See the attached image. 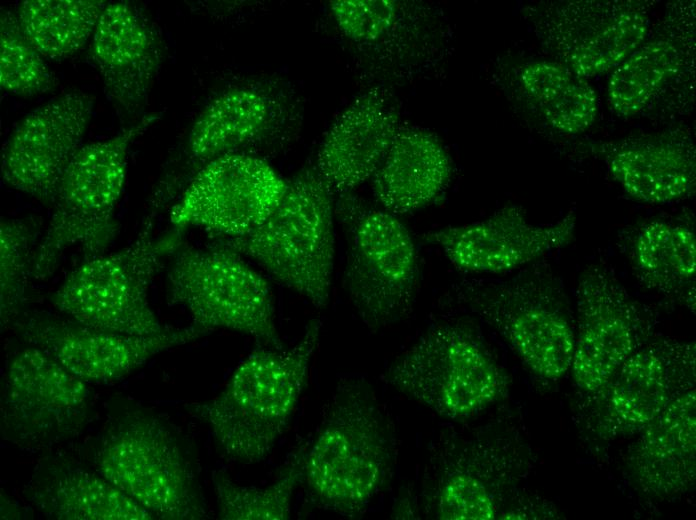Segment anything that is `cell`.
Here are the masks:
<instances>
[{
  "instance_id": "6da1fadb",
  "label": "cell",
  "mask_w": 696,
  "mask_h": 520,
  "mask_svg": "<svg viewBox=\"0 0 696 520\" xmlns=\"http://www.w3.org/2000/svg\"><path fill=\"white\" fill-rule=\"evenodd\" d=\"M395 460L393 432L372 390L362 380H342L305 447L303 483L311 498L358 518L389 483Z\"/></svg>"
},
{
  "instance_id": "7a4b0ae2",
  "label": "cell",
  "mask_w": 696,
  "mask_h": 520,
  "mask_svg": "<svg viewBox=\"0 0 696 520\" xmlns=\"http://www.w3.org/2000/svg\"><path fill=\"white\" fill-rule=\"evenodd\" d=\"M320 329L315 319L288 349L261 345L240 363L216 397L188 406L230 459L256 463L271 453L306 386Z\"/></svg>"
},
{
  "instance_id": "3957f363",
  "label": "cell",
  "mask_w": 696,
  "mask_h": 520,
  "mask_svg": "<svg viewBox=\"0 0 696 520\" xmlns=\"http://www.w3.org/2000/svg\"><path fill=\"white\" fill-rule=\"evenodd\" d=\"M535 462L529 442L510 422L447 432L425 466L423 513L436 520L498 519Z\"/></svg>"
},
{
  "instance_id": "277c9868",
  "label": "cell",
  "mask_w": 696,
  "mask_h": 520,
  "mask_svg": "<svg viewBox=\"0 0 696 520\" xmlns=\"http://www.w3.org/2000/svg\"><path fill=\"white\" fill-rule=\"evenodd\" d=\"M450 294L492 327L538 378L557 381L570 371L575 318L547 265L536 261L505 279H463Z\"/></svg>"
},
{
  "instance_id": "5b68a950",
  "label": "cell",
  "mask_w": 696,
  "mask_h": 520,
  "mask_svg": "<svg viewBox=\"0 0 696 520\" xmlns=\"http://www.w3.org/2000/svg\"><path fill=\"white\" fill-rule=\"evenodd\" d=\"M335 196L314 162L288 180L274 211L250 233L212 243L252 260L315 307L330 297L335 258Z\"/></svg>"
},
{
  "instance_id": "8992f818",
  "label": "cell",
  "mask_w": 696,
  "mask_h": 520,
  "mask_svg": "<svg viewBox=\"0 0 696 520\" xmlns=\"http://www.w3.org/2000/svg\"><path fill=\"white\" fill-rule=\"evenodd\" d=\"M139 118L115 136L84 144L62 178L50 222L32 258V277L48 279L65 250L86 258L104 254L118 232L116 208L124 190L130 145L157 119Z\"/></svg>"
},
{
  "instance_id": "52a82bcc",
  "label": "cell",
  "mask_w": 696,
  "mask_h": 520,
  "mask_svg": "<svg viewBox=\"0 0 696 520\" xmlns=\"http://www.w3.org/2000/svg\"><path fill=\"white\" fill-rule=\"evenodd\" d=\"M160 206H150L134 241L109 254L87 258L73 270L51 297L69 319L98 330L150 336L163 325L149 302V288L164 257L180 245L181 231L155 238L154 222Z\"/></svg>"
},
{
  "instance_id": "ba28073f",
  "label": "cell",
  "mask_w": 696,
  "mask_h": 520,
  "mask_svg": "<svg viewBox=\"0 0 696 520\" xmlns=\"http://www.w3.org/2000/svg\"><path fill=\"white\" fill-rule=\"evenodd\" d=\"M385 379L453 421L469 419L505 399L511 384L479 332L457 319L430 327L389 367Z\"/></svg>"
},
{
  "instance_id": "9c48e42d",
  "label": "cell",
  "mask_w": 696,
  "mask_h": 520,
  "mask_svg": "<svg viewBox=\"0 0 696 520\" xmlns=\"http://www.w3.org/2000/svg\"><path fill=\"white\" fill-rule=\"evenodd\" d=\"M347 239L346 289L363 323L378 330L406 316L419 285V258L407 227L394 214L350 193L335 196Z\"/></svg>"
},
{
  "instance_id": "30bf717a",
  "label": "cell",
  "mask_w": 696,
  "mask_h": 520,
  "mask_svg": "<svg viewBox=\"0 0 696 520\" xmlns=\"http://www.w3.org/2000/svg\"><path fill=\"white\" fill-rule=\"evenodd\" d=\"M167 302L185 309L192 324L211 332L228 329L262 346L282 349L275 303L267 278L236 252L211 243H180L167 271Z\"/></svg>"
},
{
  "instance_id": "8fae6325",
  "label": "cell",
  "mask_w": 696,
  "mask_h": 520,
  "mask_svg": "<svg viewBox=\"0 0 696 520\" xmlns=\"http://www.w3.org/2000/svg\"><path fill=\"white\" fill-rule=\"evenodd\" d=\"M98 473L155 519L208 517L193 469L170 429L156 416L128 412L104 436Z\"/></svg>"
},
{
  "instance_id": "7c38bea8",
  "label": "cell",
  "mask_w": 696,
  "mask_h": 520,
  "mask_svg": "<svg viewBox=\"0 0 696 520\" xmlns=\"http://www.w3.org/2000/svg\"><path fill=\"white\" fill-rule=\"evenodd\" d=\"M695 383V342L655 337L602 387L581 393L575 420L589 443L632 437Z\"/></svg>"
},
{
  "instance_id": "4fadbf2b",
  "label": "cell",
  "mask_w": 696,
  "mask_h": 520,
  "mask_svg": "<svg viewBox=\"0 0 696 520\" xmlns=\"http://www.w3.org/2000/svg\"><path fill=\"white\" fill-rule=\"evenodd\" d=\"M329 8L342 36L375 71L378 86L403 85L432 74L451 53L449 21L434 4L420 0H334Z\"/></svg>"
},
{
  "instance_id": "5bb4252c",
  "label": "cell",
  "mask_w": 696,
  "mask_h": 520,
  "mask_svg": "<svg viewBox=\"0 0 696 520\" xmlns=\"http://www.w3.org/2000/svg\"><path fill=\"white\" fill-rule=\"evenodd\" d=\"M652 1L557 0L525 5L521 13L542 48L585 79L613 71L644 41Z\"/></svg>"
},
{
  "instance_id": "9a60e30c",
  "label": "cell",
  "mask_w": 696,
  "mask_h": 520,
  "mask_svg": "<svg viewBox=\"0 0 696 520\" xmlns=\"http://www.w3.org/2000/svg\"><path fill=\"white\" fill-rule=\"evenodd\" d=\"M695 1L666 4L641 45L611 73L609 108L633 118L691 107L695 87Z\"/></svg>"
},
{
  "instance_id": "2e32d148",
  "label": "cell",
  "mask_w": 696,
  "mask_h": 520,
  "mask_svg": "<svg viewBox=\"0 0 696 520\" xmlns=\"http://www.w3.org/2000/svg\"><path fill=\"white\" fill-rule=\"evenodd\" d=\"M91 391L48 352L30 346L10 360L1 397V432L27 450L76 436L90 417Z\"/></svg>"
},
{
  "instance_id": "e0dca14e",
  "label": "cell",
  "mask_w": 696,
  "mask_h": 520,
  "mask_svg": "<svg viewBox=\"0 0 696 520\" xmlns=\"http://www.w3.org/2000/svg\"><path fill=\"white\" fill-rule=\"evenodd\" d=\"M653 310L633 298L606 266L581 274L576 290L575 342L570 372L581 393L609 381L638 349L655 338Z\"/></svg>"
},
{
  "instance_id": "ac0fdd59",
  "label": "cell",
  "mask_w": 696,
  "mask_h": 520,
  "mask_svg": "<svg viewBox=\"0 0 696 520\" xmlns=\"http://www.w3.org/2000/svg\"><path fill=\"white\" fill-rule=\"evenodd\" d=\"M288 181L267 161L231 153L202 166L170 211L175 229L199 227L213 237H240L262 224L281 201Z\"/></svg>"
},
{
  "instance_id": "d6986e66",
  "label": "cell",
  "mask_w": 696,
  "mask_h": 520,
  "mask_svg": "<svg viewBox=\"0 0 696 520\" xmlns=\"http://www.w3.org/2000/svg\"><path fill=\"white\" fill-rule=\"evenodd\" d=\"M94 103L91 94L74 90L25 115L3 148L4 183L45 204H54L65 171L84 145Z\"/></svg>"
},
{
  "instance_id": "ffe728a7",
  "label": "cell",
  "mask_w": 696,
  "mask_h": 520,
  "mask_svg": "<svg viewBox=\"0 0 696 520\" xmlns=\"http://www.w3.org/2000/svg\"><path fill=\"white\" fill-rule=\"evenodd\" d=\"M14 325L28 345L48 352L88 384L120 380L160 352L211 333L191 324L171 327L157 335H128L98 330L47 313L27 314Z\"/></svg>"
},
{
  "instance_id": "44dd1931",
  "label": "cell",
  "mask_w": 696,
  "mask_h": 520,
  "mask_svg": "<svg viewBox=\"0 0 696 520\" xmlns=\"http://www.w3.org/2000/svg\"><path fill=\"white\" fill-rule=\"evenodd\" d=\"M575 229L573 211L554 223L535 225L523 207L508 204L481 221L431 231L423 239L462 271L502 274L570 244Z\"/></svg>"
},
{
  "instance_id": "7402d4cb",
  "label": "cell",
  "mask_w": 696,
  "mask_h": 520,
  "mask_svg": "<svg viewBox=\"0 0 696 520\" xmlns=\"http://www.w3.org/2000/svg\"><path fill=\"white\" fill-rule=\"evenodd\" d=\"M90 56L117 110L140 116L164 57L152 20L130 1L108 2L92 36Z\"/></svg>"
},
{
  "instance_id": "603a6c76",
  "label": "cell",
  "mask_w": 696,
  "mask_h": 520,
  "mask_svg": "<svg viewBox=\"0 0 696 520\" xmlns=\"http://www.w3.org/2000/svg\"><path fill=\"white\" fill-rule=\"evenodd\" d=\"M402 125L389 89L371 86L355 97L326 132L315 167L334 196L371 179Z\"/></svg>"
},
{
  "instance_id": "cb8c5ba5",
  "label": "cell",
  "mask_w": 696,
  "mask_h": 520,
  "mask_svg": "<svg viewBox=\"0 0 696 520\" xmlns=\"http://www.w3.org/2000/svg\"><path fill=\"white\" fill-rule=\"evenodd\" d=\"M603 161L611 177L631 198L666 204L692 196L696 189V148L683 127L586 146Z\"/></svg>"
},
{
  "instance_id": "d4e9b609",
  "label": "cell",
  "mask_w": 696,
  "mask_h": 520,
  "mask_svg": "<svg viewBox=\"0 0 696 520\" xmlns=\"http://www.w3.org/2000/svg\"><path fill=\"white\" fill-rule=\"evenodd\" d=\"M286 97L262 84L227 89L203 108L187 138L195 173L209 161L231 153H249L274 140L286 122Z\"/></svg>"
},
{
  "instance_id": "484cf974",
  "label": "cell",
  "mask_w": 696,
  "mask_h": 520,
  "mask_svg": "<svg viewBox=\"0 0 696 520\" xmlns=\"http://www.w3.org/2000/svg\"><path fill=\"white\" fill-rule=\"evenodd\" d=\"M624 462L645 496L666 500L691 491L696 481V389L674 400L638 434Z\"/></svg>"
},
{
  "instance_id": "4316f807",
  "label": "cell",
  "mask_w": 696,
  "mask_h": 520,
  "mask_svg": "<svg viewBox=\"0 0 696 520\" xmlns=\"http://www.w3.org/2000/svg\"><path fill=\"white\" fill-rule=\"evenodd\" d=\"M451 172L450 157L439 138L402 123L371 178L373 195L383 210L396 216L418 211L446 190Z\"/></svg>"
},
{
  "instance_id": "83f0119b",
  "label": "cell",
  "mask_w": 696,
  "mask_h": 520,
  "mask_svg": "<svg viewBox=\"0 0 696 520\" xmlns=\"http://www.w3.org/2000/svg\"><path fill=\"white\" fill-rule=\"evenodd\" d=\"M30 503L56 520H153L155 517L102 475L55 463L25 491Z\"/></svg>"
},
{
  "instance_id": "f1b7e54d",
  "label": "cell",
  "mask_w": 696,
  "mask_h": 520,
  "mask_svg": "<svg viewBox=\"0 0 696 520\" xmlns=\"http://www.w3.org/2000/svg\"><path fill=\"white\" fill-rule=\"evenodd\" d=\"M506 86L552 129L567 135L588 130L598 114V98L587 82L557 61L526 60L510 67Z\"/></svg>"
},
{
  "instance_id": "f546056e",
  "label": "cell",
  "mask_w": 696,
  "mask_h": 520,
  "mask_svg": "<svg viewBox=\"0 0 696 520\" xmlns=\"http://www.w3.org/2000/svg\"><path fill=\"white\" fill-rule=\"evenodd\" d=\"M629 258L648 289L677 299L695 313L696 237L692 223L651 220L631 235Z\"/></svg>"
},
{
  "instance_id": "4dcf8cb0",
  "label": "cell",
  "mask_w": 696,
  "mask_h": 520,
  "mask_svg": "<svg viewBox=\"0 0 696 520\" xmlns=\"http://www.w3.org/2000/svg\"><path fill=\"white\" fill-rule=\"evenodd\" d=\"M108 1L25 0L16 11L27 39L46 58L61 60L92 38Z\"/></svg>"
},
{
  "instance_id": "1f68e13d",
  "label": "cell",
  "mask_w": 696,
  "mask_h": 520,
  "mask_svg": "<svg viewBox=\"0 0 696 520\" xmlns=\"http://www.w3.org/2000/svg\"><path fill=\"white\" fill-rule=\"evenodd\" d=\"M301 446L269 486H241L222 472L213 474L218 516L223 520H288L296 488L303 483Z\"/></svg>"
},
{
  "instance_id": "d6a6232c",
  "label": "cell",
  "mask_w": 696,
  "mask_h": 520,
  "mask_svg": "<svg viewBox=\"0 0 696 520\" xmlns=\"http://www.w3.org/2000/svg\"><path fill=\"white\" fill-rule=\"evenodd\" d=\"M37 217L4 218L0 222V318L1 329L15 322L27 301L32 277Z\"/></svg>"
},
{
  "instance_id": "836d02e7",
  "label": "cell",
  "mask_w": 696,
  "mask_h": 520,
  "mask_svg": "<svg viewBox=\"0 0 696 520\" xmlns=\"http://www.w3.org/2000/svg\"><path fill=\"white\" fill-rule=\"evenodd\" d=\"M55 74L23 33L16 12L0 11V87L22 96L42 95L55 90Z\"/></svg>"
},
{
  "instance_id": "e575fe53",
  "label": "cell",
  "mask_w": 696,
  "mask_h": 520,
  "mask_svg": "<svg viewBox=\"0 0 696 520\" xmlns=\"http://www.w3.org/2000/svg\"><path fill=\"white\" fill-rule=\"evenodd\" d=\"M519 490L505 505L498 519H542L553 518L552 508L539 498L520 493Z\"/></svg>"
}]
</instances>
